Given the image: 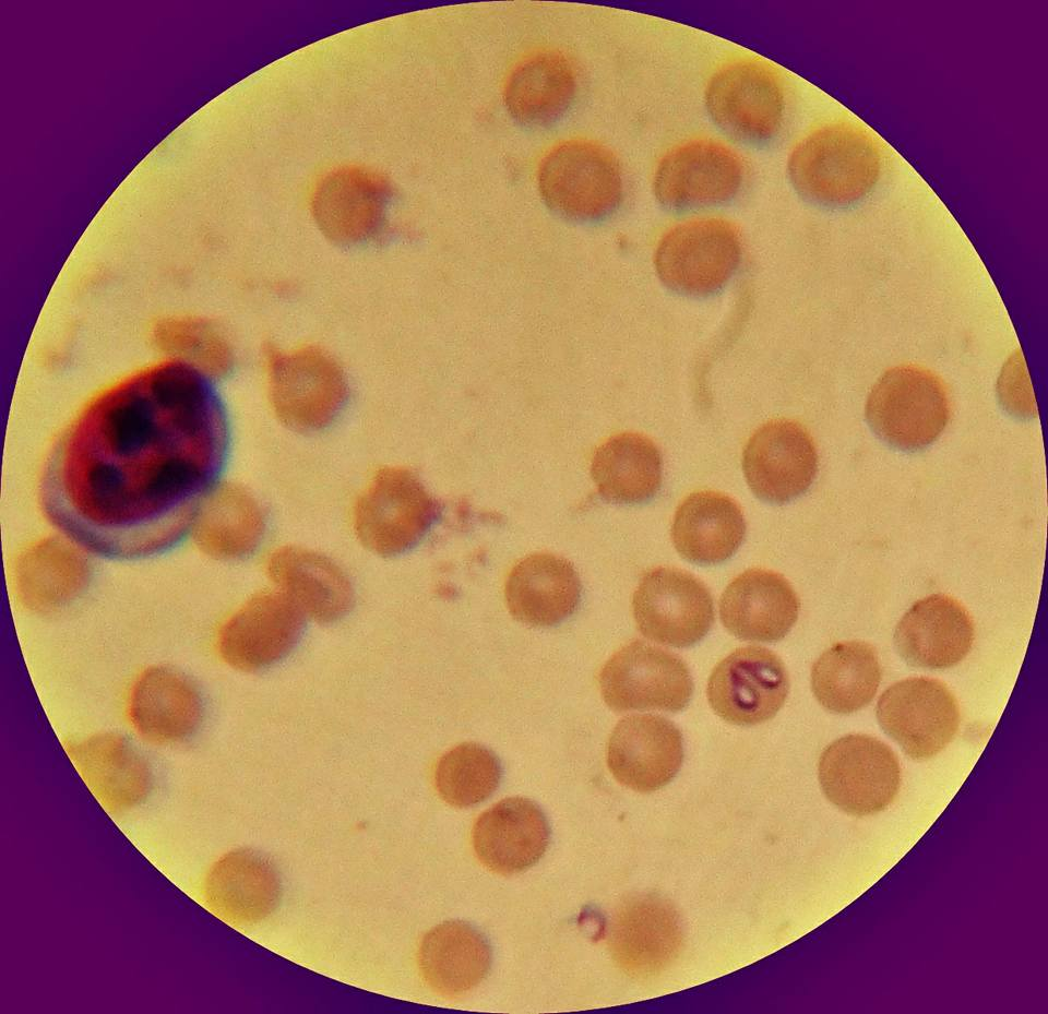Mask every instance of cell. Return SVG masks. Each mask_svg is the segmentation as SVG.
Listing matches in <instances>:
<instances>
[{"mask_svg":"<svg viewBox=\"0 0 1048 1014\" xmlns=\"http://www.w3.org/2000/svg\"><path fill=\"white\" fill-rule=\"evenodd\" d=\"M202 894L216 917L233 926H248L263 920L276 908L281 882L266 858L249 849H235L207 870Z\"/></svg>","mask_w":1048,"mask_h":1014,"instance_id":"cb8c5ba5","label":"cell"},{"mask_svg":"<svg viewBox=\"0 0 1048 1014\" xmlns=\"http://www.w3.org/2000/svg\"><path fill=\"white\" fill-rule=\"evenodd\" d=\"M576 90L575 71L560 51L541 49L522 58L509 72L503 100L525 123H546L562 115Z\"/></svg>","mask_w":1048,"mask_h":1014,"instance_id":"1f68e13d","label":"cell"},{"mask_svg":"<svg viewBox=\"0 0 1048 1014\" xmlns=\"http://www.w3.org/2000/svg\"><path fill=\"white\" fill-rule=\"evenodd\" d=\"M882 678L877 649L864 641L839 642L827 648L811 668L817 701L835 714H851L873 700Z\"/></svg>","mask_w":1048,"mask_h":1014,"instance_id":"836d02e7","label":"cell"},{"mask_svg":"<svg viewBox=\"0 0 1048 1014\" xmlns=\"http://www.w3.org/2000/svg\"><path fill=\"white\" fill-rule=\"evenodd\" d=\"M417 964L421 978L436 993L455 998L477 987L487 976L491 951L484 935L471 924L442 922L422 938Z\"/></svg>","mask_w":1048,"mask_h":1014,"instance_id":"f1b7e54d","label":"cell"},{"mask_svg":"<svg viewBox=\"0 0 1048 1014\" xmlns=\"http://www.w3.org/2000/svg\"><path fill=\"white\" fill-rule=\"evenodd\" d=\"M265 368L270 404L288 427L320 429L334 419L344 404V372L320 348L270 346L265 351Z\"/></svg>","mask_w":1048,"mask_h":1014,"instance_id":"8992f818","label":"cell"},{"mask_svg":"<svg viewBox=\"0 0 1048 1014\" xmlns=\"http://www.w3.org/2000/svg\"><path fill=\"white\" fill-rule=\"evenodd\" d=\"M303 613L279 589L257 593L222 624L216 649L224 663L241 671L264 669L298 642Z\"/></svg>","mask_w":1048,"mask_h":1014,"instance_id":"5bb4252c","label":"cell"},{"mask_svg":"<svg viewBox=\"0 0 1048 1014\" xmlns=\"http://www.w3.org/2000/svg\"><path fill=\"white\" fill-rule=\"evenodd\" d=\"M501 775L502 767L495 752L476 742H464L439 759L433 782L443 801L467 808L491 796Z\"/></svg>","mask_w":1048,"mask_h":1014,"instance_id":"e575fe53","label":"cell"},{"mask_svg":"<svg viewBox=\"0 0 1048 1014\" xmlns=\"http://www.w3.org/2000/svg\"><path fill=\"white\" fill-rule=\"evenodd\" d=\"M266 571L277 589L306 616L319 622L341 619L353 601L352 585L332 560L310 549L282 547L267 559Z\"/></svg>","mask_w":1048,"mask_h":1014,"instance_id":"484cf974","label":"cell"},{"mask_svg":"<svg viewBox=\"0 0 1048 1014\" xmlns=\"http://www.w3.org/2000/svg\"><path fill=\"white\" fill-rule=\"evenodd\" d=\"M789 690L782 659L761 646L735 649L713 669L707 700L724 720L739 726L764 723L782 708Z\"/></svg>","mask_w":1048,"mask_h":1014,"instance_id":"9a60e30c","label":"cell"},{"mask_svg":"<svg viewBox=\"0 0 1048 1014\" xmlns=\"http://www.w3.org/2000/svg\"><path fill=\"white\" fill-rule=\"evenodd\" d=\"M894 644L909 665L946 669L961 663L975 641V624L964 605L948 594L924 597L903 615Z\"/></svg>","mask_w":1048,"mask_h":1014,"instance_id":"d6986e66","label":"cell"},{"mask_svg":"<svg viewBox=\"0 0 1048 1014\" xmlns=\"http://www.w3.org/2000/svg\"><path fill=\"white\" fill-rule=\"evenodd\" d=\"M591 474L604 499L620 504L643 503L660 488L662 454L644 434L617 433L594 451Z\"/></svg>","mask_w":1048,"mask_h":1014,"instance_id":"d6a6232c","label":"cell"},{"mask_svg":"<svg viewBox=\"0 0 1048 1014\" xmlns=\"http://www.w3.org/2000/svg\"><path fill=\"white\" fill-rule=\"evenodd\" d=\"M881 169L882 155L872 136L842 120L806 133L787 159V174L796 191L830 206L848 205L866 196Z\"/></svg>","mask_w":1048,"mask_h":1014,"instance_id":"7a4b0ae2","label":"cell"},{"mask_svg":"<svg viewBox=\"0 0 1048 1014\" xmlns=\"http://www.w3.org/2000/svg\"><path fill=\"white\" fill-rule=\"evenodd\" d=\"M537 183L551 210L580 220L610 215L623 195L617 156L590 140H569L549 150L539 164Z\"/></svg>","mask_w":1048,"mask_h":1014,"instance_id":"277c9868","label":"cell"},{"mask_svg":"<svg viewBox=\"0 0 1048 1014\" xmlns=\"http://www.w3.org/2000/svg\"><path fill=\"white\" fill-rule=\"evenodd\" d=\"M683 760V742L674 723L658 715H630L614 728L607 765L624 787L651 792L666 786Z\"/></svg>","mask_w":1048,"mask_h":1014,"instance_id":"e0dca14e","label":"cell"},{"mask_svg":"<svg viewBox=\"0 0 1048 1014\" xmlns=\"http://www.w3.org/2000/svg\"><path fill=\"white\" fill-rule=\"evenodd\" d=\"M264 527V514L255 498L238 485L222 484L202 501L191 532L203 552L231 560L251 553Z\"/></svg>","mask_w":1048,"mask_h":1014,"instance_id":"4dcf8cb0","label":"cell"},{"mask_svg":"<svg viewBox=\"0 0 1048 1014\" xmlns=\"http://www.w3.org/2000/svg\"><path fill=\"white\" fill-rule=\"evenodd\" d=\"M438 511L436 499L415 474L402 467H384L357 499L354 528L369 550L395 556L422 539Z\"/></svg>","mask_w":1048,"mask_h":1014,"instance_id":"ba28073f","label":"cell"},{"mask_svg":"<svg viewBox=\"0 0 1048 1014\" xmlns=\"http://www.w3.org/2000/svg\"><path fill=\"white\" fill-rule=\"evenodd\" d=\"M153 342L174 360L210 375L225 373L233 360L224 335L210 322L196 317H168L152 331Z\"/></svg>","mask_w":1048,"mask_h":1014,"instance_id":"d590c367","label":"cell"},{"mask_svg":"<svg viewBox=\"0 0 1048 1014\" xmlns=\"http://www.w3.org/2000/svg\"><path fill=\"white\" fill-rule=\"evenodd\" d=\"M64 749L87 788L108 812L130 810L148 795L150 766L123 736L97 733L70 741Z\"/></svg>","mask_w":1048,"mask_h":1014,"instance_id":"ffe728a7","label":"cell"},{"mask_svg":"<svg viewBox=\"0 0 1048 1014\" xmlns=\"http://www.w3.org/2000/svg\"><path fill=\"white\" fill-rule=\"evenodd\" d=\"M745 178L742 157L728 144L699 136L667 151L653 177L657 201L671 210L719 204L733 199Z\"/></svg>","mask_w":1048,"mask_h":1014,"instance_id":"7c38bea8","label":"cell"},{"mask_svg":"<svg viewBox=\"0 0 1048 1014\" xmlns=\"http://www.w3.org/2000/svg\"><path fill=\"white\" fill-rule=\"evenodd\" d=\"M582 585L567 559L546 552L529 554L510 571L504 596L510 613L533 627H552L576 610Z\"/></svg>","mask_w":1048,"mask_h":1014,"instance_id":"d4e9b609","label":"cell"},{"mask_svg":"<svg viewBox=\"0 0 1048 1014\" xmlns=\"http://www.w3.org/2000/svg\"><path fill=\"white\" fill-rule=\"evenodd\" d=\"M227 440L205 374L176 360L148 366L71 421L47 460L41 506L66 538L99 557L157 556L192 529Z\"/></svg>","mask_w":1048,"mask_h":1014,"instance_id":"6da1fadb","label":"cell"},{"mask_svg":"<svg viewBox=\"0 0 1048 1014\" xmlns=\"http://www.w3.org/2000/svg\"><path fill=\"white\" fill-rule=\"evenodd\" d=\"M472 843L478 860L490 871L511 875L534 866L549 844V825L532 800L510 797L484 811L475 821Z\"/></svg>","mask_w":1048,"mask_h":1014,"instance_id":"44dd1931","label":"cell"},{"mask_svg":"<svg viewBox=\"0 0 1048 1014\" xmlns=\"http://www.w3.org/2000/svg\"><path fill=\"white\" fill-rule=\"evenodd\" d=\"M865 410L879 438L898 450L917 451L936 441L948 426L950 390L929 368L901 363L877 380Z\"/></svg>","mask_w":1048,"mask_h":1014,"instance_id":"3957f363","label":"cell"},{"mask_svg":"<svg viewBox=\"0 0 1048 1014\" xmlns=\"http://www.w3.org/2000/svg\"><path fill=\"white\" fill-rule=\"evenodd\" d=\"M800 603L789 582L771 570L750 569L736 576L719 600L724 627L755 642L783 639L796 623Z\"/></svg>","mask_w":1048,"mask_h":1014,"instance_id":"603a6c76","label":"cell"},{"mask_svg":"<svg viewBox=\"0 0 1048 1014\" xmlns=\"http://www.w3.org/2000/svg\"><path fill=\"white\" fill-rule=\"evenodd\" d=\"M202 700L195 685L176 670L153 666L133 681L127 716L135 732L154 744L184 741L202 719Z\"/></svg>","mask_w":1048,"mask_h":1014,"instance_id":"7402d4cb","label":"cell"},{"mask_svg":"<svg viewBox=\"0 0 1048 1014\" xmlns=\"http://www.w3.org/2000/svg\"><path fill=\"white\" fill-rule=\"evenodd\" d=\"M74 545L45 538L21 553L14 566L13 587L25 608L36 612L57 611L84 590L91 566Z\"/></svg>","mask_w":1048,"mask_h":1014,"instance_id":"4316f807","label":"cell"},{"mask_svg":"<svg viewBox=\"0 0 1048 1014\" xmlns=\"http://www.w3.org/2000/svg\"><path fill=\"white\" fill-rule=\"evenodd\" d=\"M876 716L883 731L916 761L943 751L961 720L954 693L943 681L929 677L906 678L890 685L879 696Z\"/></svg>","mask_w":1048,"mask_h":1014,"instance_id":"30bf717a","label":"cell"},{"mask_svg":"<svg viewBox=\"0 0 1048 1014\" xmlns=\"http://www.w3.org/2000/svg\"><path fill=\"white\" fill-rule=\"evenodd\" d=\"M742 255L737 226L723 217H696L672 226L658 241L654 264L670 289L692 296L719 290L735 274Z\"/></svg>","mask_w":1048,"mask_h":1014,"instance_id":"52a82bcc","label":"cell"},{"mask_svg":"<svg viewBox=\"0 0 1048 1014\" xmlns=\"http://www.w3.org/2000/svg\"><path fill=\"white\" fill-rule=\"evenodd\" d=\"M605 703L617 712L684 708L693 682L684 661L677 655L633 641L618 649L598 677Z\"/></svg>","mask_w":1048,"mask_h":1014,"instance_id":"8fae6325","label":"cell"},{"mask_svg":"<svg viewBox=\"0 0 1048 1014\" xmlns=\"http://www.w3.org/2000/svg\"><path fill=\"white\" fill-rule=\"evenodd\" d=\"M639 631L648 640L688 647L701 641L714 621L713 599L694 575L676 568L647 571L632 598Z\"/></svg>","mask_w":1048,"mask_h":1014,"instance_id":"4fadbf2b","label":"cell"},{"mask_svg":"<svg viewBox=\"0 0 1048 1014\" xmlns=\"http://www.w3.org/2000/svg\"><path fill=\"white\" fill-rule=\"evenodd\" d=\"M745 534L746 521L738 503L714 490L690 493L679 504L671 526L677 552L701 565L729 559L739 549Z\"/></svg>","mask_w":1048,"mask_h":1014,"instance_id":"83f0119b","label":"cell"},{"mask_svg":"<svg viewBox=\"0 0 1048 1014\" xmlns=\"http://www.w3.org/2000/svg\"><path fill=\"white\" fill-rule=\"evenodd\" d=\"M386 192L379 176L359 169L335 172L317 187L313 215L329 238L340 242L364 240L380 226Z\"/></svg>","mask_w":1048,"mask_h":1014,"instance_id":"f546056e","label":"cell"},{"mask_svg":"<svg viewBox=\"0 0 1048 1014\" xmlns=\"http://www.w3.org/2000/svg\"><path fill=\"white\" fill-rule=\"evenodd\" d=\"M682 943L675 909L659 897L644 895L623 902L615 912L608 945L627 975L645 979L664 970Z\"/></svg>","mask_w":1048,"mask_h":1014,"instance_id":"ac0fdd59","label":"cell"},{"mask_svg":"<svg viewBox=\"0 0 1048 1014\" xmlns=\"http://www.w3.org/2000/svg\"><path fill=\"white\" fill-rule=\"evenodd\" d=\"M747 484L760 500L783 504L805 493L818 472V452L807 428L790 419L762 425L742 454Z\"/></svg>","mask_w":1048,"mask_h":1014,"instance_id":"2e32d148","label":"cell"},{"mask_svg":"<svg viewBox=\"0 0 1048 1014\" xmlns=\"http://www.w3.org/2000/svg\"><path fill=\"white\" fill-rule=\"evenodd\" d=\"M704 103L711 119L726 133L760 143L782 128L786 96L778 71L767 61L740 55L724 61L710 76Z\"/></svg>","mask_w":1048,"mask_h":1014,"instance_id":"5b68a950","label":"cell"},{"mask_svg":"<svg viewBox=\"0 0 1048 1014\" xmlns=\"http://www.w3.org/2000/svg\"><path fill=\"white\" fill-rule=\"evenodd\" d=\"M818 778L831 803L848 814L868 816L885 810L895 800L902 770L888 744L869 735L851 733L823 750Z\"/></svg>","mask_w":1048,"mask_h":1014,"instance_id":"9c48e42d","label":"cell"}]
</instances>
